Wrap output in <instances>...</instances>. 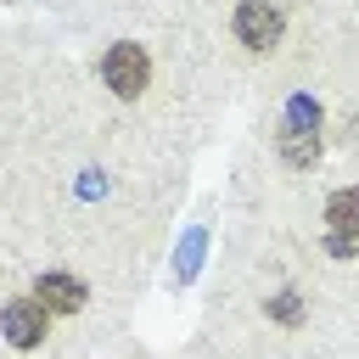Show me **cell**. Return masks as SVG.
<instances>
[{
  "label": "cell",
  "instance_id": "obj_1",
  "mask_svg": "<svg viewBox=\"0 0 359 359\" xmlns=\"http://www.w3.org/2000/svg\"><path fill=\"white\" fill-rule=\"evenodd\" d=\"M101 73H107V84H112V95H140L146 90V79H151V62H146V50L140 45H112L107 50V62H101Z\"/></svg>",
  "mask_w": 359,
  "mask_h": 359
},
{
  "label": "cell",
  "instance_id": "obj_2",
  "mask_svg": "<svg viewBox=\"0 0 359 359\" xmlns=\"http://www.w3.org/2000/svg\"><path fill=\"white\" fill-rule=\"evenodd\" d=\"M236 39L252 45V50H269L280 39V11L269 0H241L236 6Z\"/></svg>",
  "mask_w": 359,
  "mask_h": 359
},
{
  "label": "cell",
  "instance_id": "obj_3",
  "mask_svg": "<svg viewBox=\"0 0 359 359\" xmlns=\"http://www.w3.org/2000/svg\"><path fill=\"white\" fill-rule=\"evenodd\" d=\"M34 303H39L45 314H79V309H84V280H73V275H62V269H45L39 286H34Z\"/></svg>",
  "mask_w": 359,
  "mask_h": 359
},
{
  "label": "cell",
  "instance_id": "obj_4",
  "mask_svg": "<svg viewBox=\"0 0 359 359\" xmlns=\"http://www.w3.org/2000/svg\"><path fill=\"white\" fill-rule=\"evenodd\" d=\"M45 309L34 303V297H17V303H6V314H0V331H6V342H17V348H34L39 337H45Z\"/></svg>",
  "mask_w": 359,
  "mask_h": 359
},
{
  "label": "cell",
  "instance_id": "obj_5",
  "mask_svg": "<svg viewBox=\"0 0 359 359\" xmlns=\"http://www.w3.org/2000/svg\"><path fill=\"white\" fill-rule=\"evenodd\" d=\"M325 224H331V247L353 252L359 247V191H337L331 208H325Z\"/></svg>",
  "mask_w": 359,
  "mask_h": 359
},
{
  "label": "cell",
  "instance_id": "obj_6",
  "mask_svg": "<svg viewBox=\"0 0 359 359\" xmlns=\"http://www.w3.org/2000/svg\"><path fill=\"white\" fill-rule=\"evenodd\" d=\"M275 320H286V325L297 320V297H292V292H286V297H275Z\"/></svg>",
  "mask_w": 359,
  "mask_h": 359
}]
</instances>
